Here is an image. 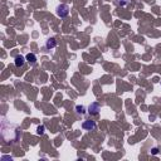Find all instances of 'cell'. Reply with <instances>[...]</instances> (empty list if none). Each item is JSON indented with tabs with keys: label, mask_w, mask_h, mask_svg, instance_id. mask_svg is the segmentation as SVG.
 Returning <instances> with one entry per match:
<instances>
[{
	"label": "cell",
	"mask_w": 161,
	"mask_h": 161,
	"mask_svg": "<svg viewBox=\"0 0 161 161\" xmlns=\"http://www.w3.org/2000/svg\"><path fill=\"white\" fill-rule=\"evenodd\" d=\"M57 15L60 16V18H66V16L69 14V6L67 4H60L57 6Z\"/></svg>",
	"instance_id": "cell-1"
},
{
	"label": "cell",
	"mask_w": 161,
	"mask_h": 161,
	"mask_svg": "<svg viewBox=\"0 0 161 161\" xmlns=\"http://www.w3.org/2000/svg\"><path fill=\"white\" fill-rule=\"evenodd\" d=\"M87 111H88L90 115H97L98 112L101 111V105L98 103V102H93V103H91L90 106H88Z\"/></svg>",
	"instance_id": "cell-2"
},
{
	"label": "cell",
	"mask_w": 161,
	"mask_h": 161,
	"mask_svg": "<svg viewBox=\"0 0 161 161\" xmlns=\"http://www.w3.org/2000/svg\"><path fill=\"white\" fill-rule=\"evenodd\" d=\"M82 128L83 130H87V131H92V130L96 128V122L92 121V120H86L82 123Z\"/></svg>",
	"instance_id": "cell-3"
},
{
	"label": "cell",
	"mask_w": 161,
	"mask_h": 161,
	"mask_svg": "<svg viewBox=\"0 0 161 161\" xmlns=\"http://www.w3.org/2000/svg\"><path fill=\"white\" fill-rule=\"evenodd\" d=\"M25 60H26V58H24L23 56H16L15 59H14V63H15V66L19 68V67H23L24 66Z\"/></svg>",
	"instance_id": "cell-4"
},
{
	"label": "cell",
	"mask_w": 161,
	"mask_h": 161,
	"mask_svg": "<svg viewBox=\"0 0 161 161\" xmlns=\"http://www.w3.org/2000/svg\"><path fill=\"white\" fill-rule=\"evenodd\" d=\"M56 47H57V40L54 38H49L47 40V43H46L47 49H53V48H56Z\"/></svg>",
	"instance_id": "cell-5"
},
{
	"label": "cell",
	"mask_w": 161,
	"mask_h": 161,
	"mask_svg": "<svg viewBox=\"0 0 161 161\" xmlns=\"http://www.w3.org/2000/svg\"><path fill=\"white\" fill-rule=\"evenodd\" d=\"M25 58H26V60H28L30 64H35V63H37V57H35V54L29 53V54H26Z\"/></svg>",
	"instance_id": "cell-6"
},
{
	"label": "cell",
	"mask_w": 161,
	"mask_h": 161,
	"mask_svg": "<svg viewBox=\"0 0 161 161\" xmlns=\"http://www.w3.org/2000/svg\"><path fill=\"white\" fill-rule=\"evenodd\" d=\"M76 111H77V113H79V115H83L84 112H86V107L84 106H76Z\"/></svg>",
	"instance_id": "cell-7"
},
{
	"label": "cell",
	"mask_w": 161,
	"mask_h": 161,
	"mask_svg": "<svg viewBox=\"0 0 161 161\" xmlns=\"http://www.w3.org/2000/svg\"><path fill=\"white\" fill-rule=\"evenodd\" d=\"M128 3H130V0H116V4L118 6H125V5H127Z\"/></svg>",
	"instance_id": "cell-8"
},
{
	"label": "cell",
	"mask_w": 161,
	"mask_h": 161,
	"mask_svg": "<svg viewBox=\"0 0 161 161\" xmlns=\"http://www.w3.org/2000/svg\"><path fill=\"white\" fill-rule=\"evenodd\" d=\"M37 133H38V135H43L44 133V126H39L38 130H37Z\"/></svg>",
	"instance_id": "cell-9"
},
{
	"label": "cell",
	"mask_w": 161,
	"mask_h": 161,
	"mask_svg": "<svg viewBox=\"0 0 161 161\" xmlns=\"http://www.w3.org/2000/svg\"><path fill=\"white\" fill-rule=\"evenodd\" d=\"M151 151H152V155H156V154L159 152V149H156V147H155V149H152Z\"/></svg>",
	"instance_id": "cell-10"
}]
</instances>
